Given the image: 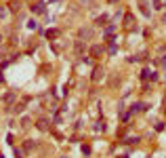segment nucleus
I'll return each instance as SVG.
<instances>
[{
  "label": "nucleus",
  "instance_id": "2",
  "mask_svg": "<svg viewBox=\"0 0 166 158\" xmlns=\"http://www.w3.org/2000/svg\"><path fill=\"white\" fill-rule=\"evenodd\" d=\"M32 13H38V15L46 13V4H44V2H36V4L32 7Z\"/></svg>",
  "mask_w": 166,
  "mask_h": 158
},
{
  "label": "nucleus",
  "instance_id": "1",
  "mask_svg": "<svg viewBox=\"0 0 166 158\" xmlns=\"http://www.w3.org/2000/svg\"><path fill=\"white\" fill-rule=\"evenodd\" d=\"M103 67H95V70H92V82H99L101 78H103Z\"/></svg>",
  "mask_w": 166,
  "mask_h": 158
},
{
  "label": "nucleus",
  "instance_id": "25",
  "mask_svg": "<svg viewBox=\"0 0 166 158\" xmlns=\"http://www.w3.org/2000/svg\"><path fill=\"white\" fill-rule=\"evenodd\" d=\"M164 7H166V2H164Z\"/></svg>",
  "mask_w": 166,
  "mask_h": 158
},
{
  "label": "nucleus",
  "instance_id": "16",
  "mask_svg": "<svg viewBox=\"0 0 166 158\" xmlns=\"http://www.w3.org/2000/svg\"><path fill=\"white\" fill-rule=\"evenodd\" d=\"M114 30H116V26H114V23H111V26H107V28H105V34H111V32H114Z\"/></svg>",
  "mask_w": 166,
  "mask_h": 158
},
{
  "label": "nucleus",
  "instance_id": "17",
  "mask_svg": "<svg viewBox=\"0 0 166 158\" xmlns=\"http://www.w3.org/2000/svg\"><path fill=\"white\" fill-rule=\"evenodd\" d=\"M137 141H139V137H128L124 143H137Z\"/></svg>",
  "mask_w": 166,
  "mask_h": 158
},
{
  "label": "nucleus",
  "instance_id": "4",
  "mask_svg": "<svg viewBox=\"0 0 166 158\" xmlns=\"http://www.w3.org/2000/svg\"><path fill=\"white\" fill-rule=\"evenodd\" d=\"M36 127H38L40 131H46V129H49V120H44V118H42V120H38V124H36Z\"/></svg>",
  "mask_w": 166,
  "mask_h": 158
},
{
  "label": "nucleus",
  "instance_id": "20",
  "mask_svg": "<svg viewBox=\"0 0 166 158\" xmlns=\"http://www.w3.org/2000/svg\"><path fill=\"white\" fill-rule=\"evenodd\" d=\"M156 131H164V122H158L156 124Z\"/></svg>",
  "mask_w": 166,
  "mask_h": 158
},
{
  "label": "nucleus",
  "instance_id": "23",
  "mask_svg": "<svg viewBox=\"0 0 166 158\" xmlns=\"http://www.w3.org/2000/svg\"><path fill=\"white\" fill-rule=\"evenodd\" d=\"M164 23H166V15H164Z\"/></svg>",
  "mask_w": 166,
  "mask_h": 158
},
{
  "label": "nucleus",
  "instance_id": "15",
  "mask_svg": "<svg viewBox=\"0 0 166 158\" xmlns=\"http://www.w3.org/2000/svg\"><path fill=\"white\" fill-rule=\"evenodd\" d=\"M13 154H15V158H23V150H17V148H15Z\"/></svg>",
  "mask_w": 166,
  "mask_h": 158
},
{
  "label": "nucleus",
  "instance_id": "7",
  "mask_svg": "<svg viewBox=\"0 0 166 158\" xmlns=\"http://www.w3.org/2000/svg\"><path fill=\"white\" fill-rule=\"evenodd\" d=\"M105 21H107V15H101V17H97L95 23H97V26H105Z\"/></svg>",
  "mask_w": 166,
  "mask_h": 158
},
{
  "label": "nucleus",
  "instance_id": "3",
  "mask_svg": "<svg viewBox=\"0 0 166 158\" xmlns=\"http://www.w3.org/2000/svg\"><path fill=\"white\" fill-rule=\"evenodd\" d=\"M80 36H82V38H92V30H90V28H82V30H80Z\"/></svg>",
  "mask_w": 166,
  "mask_h": 158
},
{
  "label": "nucleus",
  "instance_id": "12",
  "mask_svg": "<svg viewBox=\"0 0 166 158\" xmlns=\"http://www.w3.org/2000/svg\"><path fill=\"white\" fill-rule=\"evenodd\" d=\"M28 28H30V30H36V28H38V23H36L34 19H30V21H28Z\"/></svg>",
  "mask_w": 166,
  "mask_h": 158
},
{
  "label": "nucleus",
  "instance_id": "6",
  "mask_svg": "<svg viewBox=\"0 0 166 158\" xmlns=\"http://www.w3.org/2000/svg\"><path fill=\"white\" fill-rule=\"evenodd\" d=\"M151 74H154V72H149V70H143V72H141V78H143V80H151Z\"/></svg>",
  "mask_w": 166,
  "mask_h": 158
},
{
  "label": "nucleus",
  "instance_id": "10",
  "mask_svg": "<svg viewBox=\"0 0 166 158\" xmlns=\"http://www.w3.org/2000/svg\"><path fill=\"white\" fill-rule=\"evenodd\" d=\"M95 131H105V122H103V120L97 122V124H95Z\"/></svg>",
  "mask_w": 166,
  "mask_h": 158
},
{
  "label": "nucleus",
  "instance_id": "18",
  "mask_svg": "<svg viewBox=\"0 0 166 158\" xmlns=\"http://www.w3.org/2000/svg\"><path fill=\"white\" fill-rule=\"evenodd\" d=\"M15 112H17V114H21V112H23V103H19V105H15Z\"/></svg>",
  "mask_w": 166,
  "mask_h": 158
},
{
  "label": "nucleus",
  "instance_id": "19",
  "mask_svg": "<svg viewBox=\"0 0 166 158\" xmlns=\"http://www.w3.org/2000/svg\"><path fill=\"white\" fill-rule=\"evenodd\" d=\"M23 148H25V152H30V150H32V148H34V146H32V141H30V139H28V143H25V146H23Z\"/></svg>",
  "mask_w": 166,
  "mask_h": 158
},
{
  "label": "nucleus",
  "instance_id": "5",
  "mask_svg": "<svg viewBox=\"0 0 166 158\" xmlns=\"http://www.w3.org/2000/svg\"><path fill=\"white\" fill-rule=\"evenodd\" d=\"M101 53H103L101 47H92V49H90V55H92V57H97V55H101Z\"/></svg>",
  "mask_w": 166,
  "mask_h": 158
},
{
  "label": "nucleus",
  "instance_id": "13",
  "mask_svg": "<svg viewBox=\"0 0 166 158\" xmlns=\"http://www.w3.org/2000/svg\"><path fill=\"white\" fill-rule=\"evenodd\" d=\"M19 9H21L19 2H11V11H19Z\"/></svg>",
  "mask_w": 166,
  "mask_h": 158
},
{
  "label": "nucleus",
  "instance_id": "11",
  "mask_svg": "<svg viewBox=\"0 0 166 158\" xmlns=\"http://www.w3.org/2000/svg\"><path fill=\"white\" fill-rule=\"evenodd\" d=\"M13 99H15V93H7V95H4V101H7V103H11Z\"/></svg>",
  "mask_w": 166,
  "mask_h": 158
},
{
  "label": "nucleus",
  "instance_id": "8",
  "mask_svg": "<svg viewBox=\"0 0 166 158\" xmlns=\"http://www.w3.org/2000/svg\"><path fill=\"white\" fill-rule=\"evenodd\" d=\"M139 7H141V11H143V15H145V17H149V15H151V13H149V9H147V4H145V2H141V4H139Z\"/></svg>",
  "mask_w": 166,
  "mask_h": 158
},
{
  "label": "nucleus",
  "instance_id": "21",
  "mask_svg": "<svg viewBox=\"0 0 166 158\" xmlns=\"http://www.w3.org/2000/svg\"><path fill=\"white\" fill-rule=\"evenodd\" d=\"M0 82H4V76H2V70H0Z\"/></svg>",
  "mask_w": 166,
  "mask_h": 158
},
{
  "label": "nucleus",
  "instance_id": "14",
  "mask_svg": "<svg viewBox=\"0 0 166 158\" xmlns=\"http://www.w3.org/2000/svg\"><path fill=\"white\" fill-rule=\"evenodd\" d=\"M82 154L88 156V154H90V146H82Z\"/></svg>",
  "mask_w": 166,
  "mask_h": 158
},
{
  "label": "nucleus",
  "instance_id": "24",
  "mask_svg": "<svg viewBox=\"0 0 166 158\" xmlns=\"http://www.w3.org/2000/svg\"><path fill=\"white\" fill-rule=\"evenodd\" d=\"M0 40H2V36H0Z\"/></svg>",
  "mask_w": 166,
  "mask_h": 158
},
{
  "label": "nucleus",
  "instance_id": "9",
  "mask_svg": "<svg viewBox=\"0 0 166 158\" xmlns=\"http://www.w3.org/2000/svg\"><path fill=\"white\" fill-rule=\"evenodd\" d=\"M46 36H49V38H57V36H59V30H49V32H46Z\"/></svg>",
  "mask_w": 166,
  "mask_h": 158
},
{
  "label": "nucleus",
  "instance_id": "22",
  "mask_svg": "<svg viewBox=\"0 0 166 158\" xmlns=\"http://www.w3.org/2000/svg\"><path fill=\"white\" fill-rule=\"evenodd\" d=\"M162 65H166V55H164V57H162Z\"/></svg>",
  "mask_w": 166,
  "mask_h": 158
}]
</instances>
